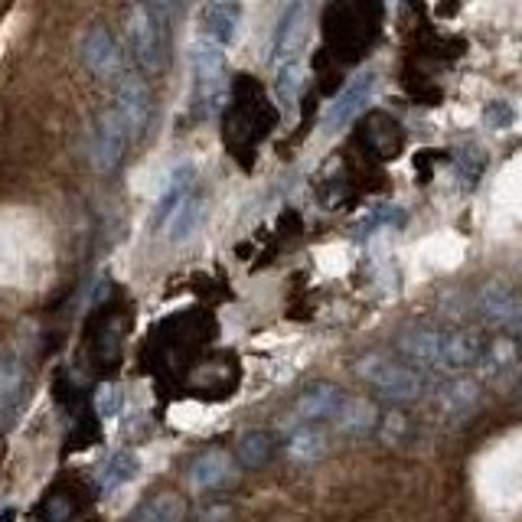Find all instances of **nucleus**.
Wrapping results in <instances>:
<instances>
[{
    "label": "nucleus",
    "mask_w": 522,
    "mask_h": 522,
    "mask_svg": "<svg viewBox=\"0 0 522 522\" xmlns=\"http://www.w3.org/2000/svg\"><path fill=\"white\" fill-rule=\"evenodd\" d=\"M275 124H278V111L268 102L265 89H261L252 76H235L226 121H222L229 154L239 157L245 167H252L258 144L275 131Z\"/></svg>",
    "instance_id": "obj_1"
},
{
    "label": "nucleus",
    "mask_w": 522,
    "mask_h": 522,
    "mask_svg": "<svg viewBox=\"0 0 522 522\" xmlns=\"http://www.w3.org/2000/svg\"><path fill=\"white\" fill-rule=\"evenodd\" d=\"M170 14L167 4H134L128 10V40L134 62L147 76H160L167 72L173 59V30H170Z\"/></svg>",
    "instance_id": "obj_2"
},
{
    "label": "nucleus",
    "mask_w": 522,
    "mask_h": 522,
    "mask_svg": "<svg viewBox=\"0 0 522 522\" xmlns=\"http://www.w3.org/2000/svg\"><path fill=\"white\" fill-rule=\"evenodd\" d=\"M379 17H382L379 7H363V4L330 7L327 20H323V33H327L330 53L343 62H356L372 46V40H376Z\"/></svg>",
    "instance_id": "obj_3"
},
{
    "label": "nucleus",
    "mask_w": 522,
    "mask_h": 522,
    "mask_svg": "<svg viewBox=\"0 0 522 522\" xmlns=\"http://www.w3.org/2000/svg\"><path fill=\"white\" fill-rule=\"evenodd\" d=\"M356 372L379 399L392 405H408L421 399V392H425V376L412 363L395 359L389 353H366L356 363Z\"/></svg>",
    "instance_id": "obj_4"
},
{
    "label": "nucleus",
    "mask_w": 522,
    "mask_h": 522,
    "mask_svg": "<svg viewBox=\"0 0 522 522\" xmlns=\"http://www.w3.org/2000/svg\"><path fill=\"white\" fill-rule=\"evenodd\" d=\"M190 69L196 82V105L203 115H219L229 105V66L222 46L213 40H196L190 46Z\"/></svg>",
    "instance_id": "obj_5"
},
{
    "label": "nucleus",
    "mask_w": 522,
    "mask_h": 522,
    "mask_svg": "<svg viewBox=\"0 0 522 522\" xmlns=\"http://www.w3.org/2000/svg\"><path fill=\"white\" fill-rule=\"evenodd\" d=\"M111 108L118 111V118L124 121V128H128L131 141L144 138L147 124H151V115H154V95L141 72H124L115 82V105Z\"/></svg>",
    "instance_id": "obj_6"
},
{
    "label": "nucleus",
    "mask_w": 522,
    "mask_h": 522,
    "mask_svg": "<svg viewBox=\"0 0 522 522\" xmlns=\"http://www.w3.org/2000/svg\"><path fill=\"white\" fill-rule=\"evenodd\" d=\"M444 343H447V327H438V323H412V327H405L399 333V343L395 346L405 356V363L447 372Z\"/></svg>",
    "instance_id": "obj_7"
},
{
    "label": "nucleus",
    "mask_w": 522,
    "mask_h": 522,
    "mask_svg": "<svg viewBox=\"0 0 522 522\" xmlns=\"http://www.w3.org/2000/svg\"><path fill=\"white\" fill-rule=\"evenodd\" d=\"M79 56L85 62V69L92 72L95 79H121L124 72V59H121V49L115 43V36L105 27V23H92L89 30L82 33V43H79Z\"/></svg>",
    "instance_id": "obj_8"
},
{
    "label": "nucleus",
    "mask_w": 522,
    "mask_h": 522,
    "mask_svg": "<svg viewBox=\"0 0 522 522\" xmlns=\"http://www.w3.org/2000/svg\"><path fill=\"white\" fill-rule=\"evenodd\" d=\"M128 141L131 134L124 128V121L118 118L115 108H108L98 115L95 121V134H92V157H95V167L102 173H111L121 167L124 151H128Z\"/></svg>",
    "instance_id": "obj_9"
},
{
    "label": "nucleus",
    "mask_w": 522,
    "mask_h": 522,
    "mask_svg": "<svg viewBox=\"0 0 522 522\" xmlns=\"http://www.w3.org/2000/svg\"><path fill=\"white\" fill-rule=\"evenodd\" d=\"M307 27H310V7L307 4H288L284 14L275 27V36H271V56L268 62H275L281 69L284 62H294L301 46L307 40Z\"/></svg>",
    "instance_id": "obj_10"
},
{
    "label": "nucleus",
    "mask_w": 522,
    "mask_h": 522,
    "mask_svg": "<svg viewBox=\"0 0 522 522\" xmlns=\"http://www.w3.org/2000/svg\"><path fill=\"white\" fill-rule=\"evenodd\" d=\"M346 402V392L333 382H314L294 399V418L301 425H320V421H337L340 408Z\"/></svg>",
    "instance_id": "obj_11"
},
{
    "label": "nucleus",
    "mask_w": 522,
    "mask_h": 522,
    "mask_svg": "<svg viewBox=\"0 0 522 522\" xmlns=\"http://www.w3.org/2000/svg\"><path fill=\"white\" fill-rule=\"evenodd\" d=\"M372 89H376V76H372V72L356 76L337 98H333V105L327 108V115H323V131L333 134V131L346 128V124H353L366 111Z\"/></svg>",
    "instance_id": "obj_12"
},
{
    "label": "nucleus",
    "mask_w": 522,
    "mask_h": 522,
    "mask_svg": "<svg viewBox=\"0 0 522 522\" xmlns=\"http://www.w3.org/2000/svg\"><path fill=\"white\" fill-rule=\"evenodd\" d=\"M477 307L493 327H503L513 333V337L522 330V297L513 288H506V284L490 281L487 288H480Z\"/></svg>",
    "instance_id": "obj_13"
},
{
    "label": "nucleus",
    "mask_w": 522,
    "mask_h": 522,
    "mask_svg": "<svg viewBox=\"0 0 522 522\" xmlns=\"http://www.w3.org/2000/svg\"><path fill=\"white\" fill-rule=\"evenodd\" d=\"M27 395H30L27 366L14 353H7L4 366H0V415H4V431L14 428L20 408L27 405Z\"/></svg>",
    "instance_id": "obj_14"
},
{
    "label": "nucleus",
    "mask_w": 522,
    "mask_h": 522,
    "mask_svg": "<svg viewBox=\"0 0 522 522\" xmlns=\"http://www.w3.org/2000/svg\"><path fill=\"white\" fill-rule=\"evenodd\" d=\"M232 477H235V461L226 451H219V447H213V451H203L190 464V487L196 493L222 490L226 483H232Z\"/></svg>",
    "instance_id": "obj_15"
},
{
    "label": "nucleus",
    "mask_w": 522,
    "mask_h": 522,
    "mask_svg": "<svg viewBox=\"0 0 522 522\" xmlns=\"http://www.w3.org/2000/svg\"><path fill=\"white\" fill-rule=\"evenodd\" d=\"M487 346H483V337L470 327H447V343H444V363L447 372H461L477 366Z\"/></svg>",
    "instance_id": "obj_16"
},
{
    "label": "nucleus",
    "mask_w": 522,
    "mask_h": 522,
    "mask_svg": "<svg viewBox=\"0 0 522 522\" xmlns=\"http://www.w3.org/2000/svg\"><path fill=\"white\" fill-rule=\"evenodd\" d=\"M363 141L372 154H376L379 160H395L405 144V134H402V124L382 115V111H376V115H369L366 121V131H363Z\"/></svg>",
    "instance_id": "obj_17"
},
{
    "label": "nucleus",
    "mask_w": 522,
    "mask_h": 522,
    "mask_svg": "<svg viewBox=\"0 0 522 522\" xmlns=\"http://www.w3.org/2000/svg\"><path fill=\"white\" fill-rule=\"evenodd\" d=\"M206 216H209V206L200 193H190L186 200L173 209V216L167 219V235L173 245L180 242H190L196 232H200L206 226Z\"/></svg>",
    "instance_id": "obj_18"
},
{
    "label": "nucleus",
    "mask_w": 522,
    "mask_h": 522,
    "mask_svg": "<svg viewBox=\"0 0 522 522\" xmlns=\"http://www.w3.org/2000/svg\"><path fill=\"white\" fill-rule=\"evenodd\" d=\"M379 408L372 405L363 395H346V402L337 415V428L343 434H353V438H366V434L379 431Z\"/></svg>",
    "instance_id": "obj_19"
},
{
    "label": "nucleus",
    "mask_w": 522,
    "mask_h": 522,
    "mask_svg": "<svg viewBox=\"0 0 522 522\" xmlns=\"http://www.w3.org/2000/svg\"><path fill=\"white\" fill-rule=\"evenodd\" d=\"M278 451V441L271 431L252 428L245 431L239 441H235V461H239L245 470H261L271 464V457Z\"/></svg>",
    "instance_id": "obj_20"
},
{
    "label": "nucleus",
    "mask_w": 522,
    "mask_h": 522,
    "mask_svg": "<svg viewBox=\"0 0 522 522\" xmlns=\"http://www.w3.org/2000/svg\"><path fill=\"white\" fill-rule=\"evenodd\" d=\"M203 23H206V40H213L219 46L235 43L239 36V23H242V7L239 4H209L203 10Z\"/></svg>",
    "instance_id": "obj_21"
},
{
    "label": "nucleus",
    "mask_w": 522,
    "mask_h": 522,
    "mask_svg": "<svg viewBox=\"0 0 522 522\" xmlns=\"http://www.w3.org/2000/svg\"><path fill=\"white\" fill-rule=\"evenodd\" d=\"M134 474H138V457L131 451H115L102 467H98V493L102 496L115 493L128 480H134Z\"/></svg>",
    "instance_id": "obj_22"
},
{
    "label": "nucleus",
    "mask_w": 522,
    "mask_h": 522,
    "mask_svg": "<svg viewBox=\"0 0 522 522\" xmlns=\"http://www.w3.org/2000/svg\"><path fill=\"white\" fill-rule=\"evenodd\" d=\"M186 519V500L180 493H157L147 503L138 506L131 522H183Z\"/></svg>",
    "instance_id": "obj_23"
},
{
    "label": "nucleus",
    "mask_w": 522,
    "mask_h": 522,
    "mask_svg": "<svg viewBox=\"0 0 522 522\" xmlns=\"http://www.w3.org/2000/svg\"><path fill=\"white\" fill-rule=\"evenodd\" d=\"M323 451H327V438H323L317 425H301V428L291 431L288 454L294 457L297 464H314L323 457Z\"/></svg>",
    "instance_id": "obj_24"
},
{
    "label": "nucleus",
    "mask_w": 522,
    "mask_h": 522,
    "mask_svg": "<svg viewBox=\"0 0 522 522\" xmlns=\"http://www.w3.org/2000/svg\"><path fill=\"white\" fill-rule=\"evenodd\" d=\"M304 85H307V66L301 59H294V62H284V66L278 69V98H281V105H297V98H301L304 92Z\"/></svg>",
    "instance_id": "obj_25"
},
{
    "label": "nucleus",
    "mask_w": 522,
    "mask_h": 522,
    "mask_svg": "<svg viewBox=\"0 0 522 522\" xmlns=\"http://www.w3.org/2000/svg\"><path fill=\"white\" fill-rule=\"evenodd\" d=\"M480 402V389L470 379H454L441 395V408L451 415H467Z\"/></svg>",
    "instance_id": "obj_26"
},
{
    "label": "nucleus",
    "mask_w": 522,
    "mask_h": 522,
    "mask_svg": "<svg viewBox=\"0 0 522 522\" xmlns=\"http://www.w3.org/2000/svg\"><path fill=\"white\" fill-rule=\"evenodd\" d=\"M389 226H405V213L399 206H376V209H369V216L363 222H359L356 239H366V235H372L376 229H389Z\"/></svg>",
    "instance_id": "obj_27"
},
{
    "label": "nucleus",
    "mask_w": 522,
    "mask_h": 522,
    "mask_svg": "<svg viewBox=\"0 0 522 522\" xmlns=\"http://www.w3.org/2000/svg\"><path fill=\"white\" fill-rule=\"evenodd\" d=\"M121 402H124L121 385H115V382L98 385V392H95V412H98V418H115L121 412Z\"/></svg>",
    "instance_id": "obj_28"
},
{
    "label": "nucleus",
    "mask_w": 522,
    "mask_h": 522,
    "mask_svg": "<svg viewBox=\"0 0 522 522\" xmlns=\"http://www.w3.org/2000/svg\"><path fill=\"white\" fill-rule=\"evenodd\" d=\"M40 513H43L46 522H69L72 519V503L62 493H49L43 500V506H40Z\"/></svg>",
    "instance_id": "obj_29"
},
{
    "label": "nucleus",
    "mask_w": 522,
    "mask_h": 522,
    "mask_svg": "<svg viewBox=\"0 0 522 522\" xmlns=\"http://www.w3.org/2000/svg\"><path fill=\"white\" fill-rule=\"evenodd\" d=\"M483 121H487V128L503 131V128H509V124L516 121V115H513V108H509L506 102H493L487 111H483Z\"/></svg>",
    "instance_id": "obj_30"
}]
</instances>
